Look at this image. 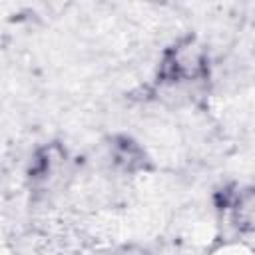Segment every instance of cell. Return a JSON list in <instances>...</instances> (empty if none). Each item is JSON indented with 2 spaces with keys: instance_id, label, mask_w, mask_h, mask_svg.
I'll use <instances>...</instances> for the list:
<instances>
[{
  "instance_id": "6da1fadb",
  "label": "cell",
  "mask_w": 255,
  "mask_h": 255,
  "mask_svg": "<svg viewBox=\"0 0 255 255\" xmlns=\"http://www.w3.org/2000/svg\"><path fill=\"white\" fill-rule=\"evenodd\" d=\"M211 54L197 34L171 40L157 58L155 84L159 88H201L211 80Z\"/></svg>"
},
{
  "instance_id": "7a4b0ae2",
  "label": "cell",
  "mask_w": 255,
  "mask_h": 255,
  "mask_svg": "<svg viewBox=\"0 0 255 255\" xmlns=\"http://www.w3.org/2000/svg\"><path fill=\"white\" fill-rule=\"evenodd\" d=\"M70 175V153L62 141H48L34 149L26 167V181L36 195H48Z\"/></svg>"
},
{
  "instance_id": "3957f363",
  "label": "cell",
  "mask_w": 255,
  "mask_h": 255,
  "mask_svg": "<svg viewBox=\"0 0 255 255\" xmlns=\"http://www.w3.org/2000/svg\"><path fill=\"white\" fill-rule=\"evenodd\" d=\"M106 159L110 167L122 175H141L153 169V159L149 151L129 133H112L106 143Z\"/></svg>"
},
{
  "instance_id": "277c9868",
  "label": "cell",
  "mask_w": 255,
  "mask_h": 255,
  "mask_svg": "<svg viewBox=\"0 0 255 255\" xmlns=\"http://www.w3.org/2000/svg\"><path fill=\"white\" fill-rule=\"evenodd\" d=\"M118 255H149L147 251H143V249H135V247H128V249H124V251H120Z\"/></svg>"
}]
</instances>
